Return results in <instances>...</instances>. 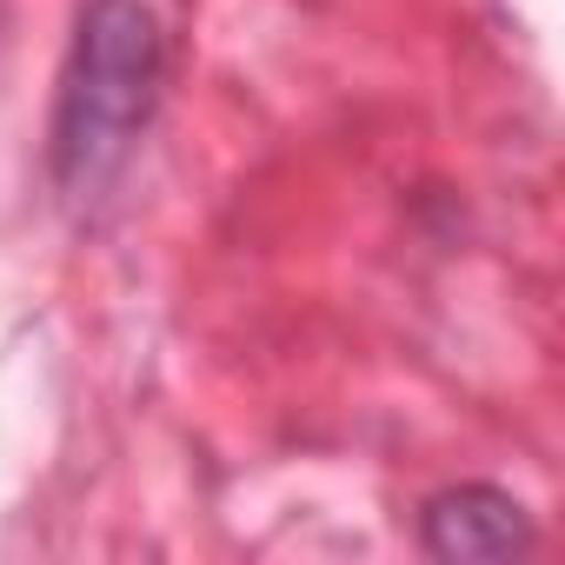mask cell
<instances>
[{
  "mask_svg": "<svg viewBox=\"0 0 565 565\" xmlns=\"http://www.w3.org/2000/svg\"><path fill=\"white\" fill-rule=\"evenodd\" d=\"M167 81V34L147 0H87L54 94V186L74 206L107 200L140 134L153 127Z\"/></svg>",
  "mask_w": 565,
  "mask_h": 565,
  "instance_id": "cell-1",
  "label": "cell"
},
{
  "mask_svg": "<svg viewBox=\"0 0 565 565\" xmlns=\"http://www.w3.org/2000/svg\"><path fill=\"white\" fill-rule=\"evenodd\" d=\"M419 545L433 558H519L532 552V512L499 486H446L419 512Z\"/></svg>",
  "mask_w": 565,
  "mask_h": 565,
  "instance_id": "cell-2",
  "label": "cell"
}]
</instances>
